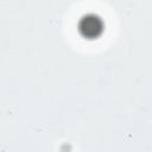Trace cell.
Here are the masks:
<instances>
[{
  "label": "cell",
  "mask_w": 152,
  "mask_h": 152,
  "mask_svg": "<svg viewBox=\"0 0 152 152\" xmlns=\"http://www.w3.org/2000/svg\"><path fill=\"white\" fill-rule=\"evenodd\" d=\"M102 30V21L95 15L84 17L80 23V31L87 37H96Z\"/></svg>",
  "instance_id": "6da1fadb"
}]
</instances>
